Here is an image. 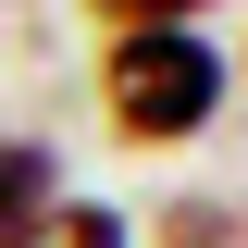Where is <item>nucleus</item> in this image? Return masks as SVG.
I'll return each instance as SVG.
<instances>
[{
    "instance_id": "nucleus-4",
    "label": "nucleus",
    "mask_w": 248,
    "mask_h": 248,
    "mask_svg": "<svg viewBox=\"0 0 248 248\" xmlns=\"http://www.w3.org/2000/svg\"><path fill=\"white\" fill-rule=\"evenodd\" d=\"M25 248H137V236H124V211H99V199H50Z\"/></svg>"
},
{
    "instance_id": "nucleus-2",
    "label": "nucleus",
    "mask_w": 248,
    "mask_h": 248,
    "mask_svg": "<svg viewBox=\"0 0 248 248\" xmlns=\"http://www.w3.org/2000/svg\"><path fill=\"white\" fill-rule=\"evenodd\" d=\"M50 199H62V174H50V149H37V137H0V248H25Z\"/></svg>"
},
{
    "instance_id": "nucleus-5",
    "label": "nucleus",
    "mask_w": 248,
    "mask_h": 248,
    "mask_svg": "<svg viewBox=\"0 0 248 248\" xmlns=\"http://www.w3.org/2000/svg\"><path fill=\"white\" fill-rule=\"evenodd\" d=\"M186 13H211V0H99L112 37H124V25H186Z\"/></svg>"
},
{
    "instance_id": "nucleus-3",
    "label": "nucleus",
    "mask_w": 248,
    "mask_h": 248,
    "mask_svg": "<svg viewBox=\"0 0 248 248\" xmlns=\"http://www.w3.org/2000/svg\"><path fill=\"white\" fill-rule=\"evenodd\" d=\"M149 248H248V211L236 199H174V211L149 223Z\"/></svg>"
},
{
    "instance_id": "nucleus-1",
    "label": "nucleus",
    "mask_w": 248,
    "mask_h": 248,
    "mask_svg": "<svg viewBox=\"0 0 248 248\" xmlns=\"http://www.w3.org/2000/svg\"><path fill=\"white\" fill-rule=\"evenodd\" d=\"M99 99H112L124 149H186V137L223 112V50L199 25H124L112 62H99Z\"/></svg>"
}]
</instances>
